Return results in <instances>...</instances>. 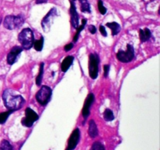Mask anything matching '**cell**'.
Segmentation results:
<instances>
[{
	"label": "cell",
	"instance_id": "cell-27",
	"mask_svg": "<svg viewBox=\"0 0 160 150\" xmlns=\"http://www.w3.org/2000/svg\"><path fill=\"white\" fill-rule=\"evenodd\" d=\"M99 31H100V32H101L102 35L104 36V37H106V36H107V32H106V28H105L104 26L101 25V26L99 27Z\"/></svg>",
	"mask_w": 160,
	"mask_h": 150
},
{
	"label": "cell",
	"instance_id": "cell-17",
	"mask_svg": "<svg viewBox=\"0 0 160 150\" xmlns=\"http://www.w3.org/2000/svg\"><path fill=\"white\" fill-rule=\"evenodd\" d=\"M86 23H87V20H86L85 18H83L82 21H81V26H78V28H77L78 30H77L76 34H75L74 38H73V42H78L80 34H81V31H83V30H84V28H85Z\"/></svg>",
	"mask_w": 160,
	"mask_h": 150
},
{
	"label": "cell",
	"instance_id": "cell-8",
	"mask_svg": "<svg viewBox=\"0 0 160 150\" xmlns=\"http://www.w3.org/2000/svg\"><path fill=\"white\" fill-rule=\"evenodd\" d=\"M56 16V8H52L49 12H48L46 16L44 17V19L42 21V26L43 28V30L45 32H48L49 31L50 26H51L52 23L53 22V19Z\"/></svg>",
	"mask_w": 160,
	"mask_h": 150
},
{
	"label": "cell",
	"instance_id": "cell-2",
	"mask_svg": "<svg viewBox=\"0 0 160 150\" xmlns=\"http://www.w3.org/2000/svg\"><path fill=\"white\" fill-rule=\"evenodd\" d=\"M18 41L21 44V47L23 48V49H31L33 47V44L34 42V32L30 28L23 29V31L19 34Z\"/></svg>",
	"mask_w": 160,
	"mask_h": 150
},
{
	"label": "cell",
	"instance_id": "cell-19",
	"mask_svg": "<svg viewBox=\"0 0 160 150\" xmlns=\"http://www.w3.org/2000/svg\"><path fill=\"white\" fill-rule=\"evenodd\" d=\"M44 62H42L40 64V68H39V73L38 75L37 78H36V84L38 86H41L42 81V78H43V73H44Z\"/></svg>",
	"mask_w": 160,
	"mask_h": 150
},
{
	"label": "cell",
	"instance_id": "cell-14",
	"mask_svg": "<svg viewBox=\"0 0 160 150\" xmlns=\"http://www.w3.org/2000/svg\"><path fill=\"white\" fill-rule=\"evenodd\" d=\"M88 134L89 135H90V137L92 138H95L98 134V128H97V125L96 123H95V120H91L90 121H89Z\"/></svg>",
	"mask_w": 160,
	"mask_h": 150
},
{
	"label": "cell",
	"instance_id": "cell-5",
	"mask_svg": "<svg viewBox=\"0 0 160 150\" xmlns=\"http://www.w3.org/2000/svg\"><path fill=\"white\" fill-rule=\"evenodd\" d=\"M135 56L134 48L132 45L128 44L127 45L126 50H119L117 53V58L119 61L122 62H130L134 59Z\"/></svg>",
	"mask_w": 160,
	"mask_h": 150
},
{
	"label": "cell",
	"instance_id": "cell-4",
	"mask_svg": "<svg viewBox=\"0 0 160 150\" xmlns=\"http://www.w3.org/2000/svg\"><path fill=\"white\" fill-rule=\"evenodd\" d=\"M52 93V91L51 88L46 85L42 86V88L38 91L36 94V100L40 105L45 106L51 99Z\"/></svg>",
	"mask_w": 160,
	"mask_h": 150
},
{
	"label": "cell",
	"instance_id": "cell-16",
	"mask_svg": "<svg viewBox=\"0 0 160 150\" xmlns=\"http://www.w3.org/2000/svg\"><path fill=\"white\" fill-rule=\"evenodd\" d=\"M106 26L112 30V34L113 36L118 34L119 33H120V30H121L120 25L118 23H117V22H111V23H106Z\"/></svg>",
	"mask_w": 160,
	"mask_h": 150
},
{
	"label": "cell",
	"instance_id": "cell-32",
	"mask_svg": "<svg viewBox=\"0 0 160 150\" xmlns=\"http://www.w3.org/2000/svg\"><path fill=\"white\" fill-rule=\"evenodd\" d=\"M71 1H73V2H74V1H75V0H71Z\"/></svg>",
	"mask_w": 160,
	"mask_h": 150
},
{
	"label": "cell",
	"instance_id": "cell-33",
	"mask_svg": "<svg viewBox=\"0 0 160 150\" xmlns=\"http://www.w3.org/2000/svg\"><path fill=\"white\" fill-rule=\"evenodd\" d=\"M66 150H70V149H68V148H67V149H66Z\"/></svg>",
	"mask_w": 160,
	"mask_h": 150
},
{
	"label": "cell",
	"instance_id": "cell-15",
	"mask_svg": "<svg viewBox=\"0 0 160 150\" xmlns=\"http://www.w3.org/2000/svg\"><path fill=\"white\" fill-rule=\"evenodd\" d=\"M139 35H140V39L142 42H146L152 37V32L148 28L140 29L139 30Z\"/></svg>",
	"mask_w": 160,
	"mask_h": 150
},
{
	"label": "cell",
	"instance_id": "cell-9",
	"mask_svg": "<svg viewBox=\"0 0 160 150\" xmlns=\"http://www.w3.org/2000/svg\"><path fill=\"white\" fill-rule=\"evenodd\" d=\"M22 51H23V48L20 46H14L13 48H12L10 52L8 53L7 58H6L8 64L9 65H12V64L15 63L19 55L21 53Z\"/></svg>",
	"mask_w": 160,
	"mask_h": 150
},
{
	"label": "cell",
	"instance_id": "cell-20",
	"mask_svg": "<svg viewBox=\"0 0 160 150\" xmlns=\"http://www.w3.org/2000/svg\"><path fill=\"white\" fill-rule=\"evenodd\" d=\"M33 46H34V49H35L36 51L38 52L42 51L44 46V38L42 36L39 40L34 41V44H33Z\"/></svg>",
	"mask_w": 160,
	"mask_h": 150
},
{
	"label": "cell",
	"instance_id": "cell-22",
	"mask_svg": "<svg viewBox=\"0 0 160 150\" xmlns=\"http://www.w3.org/2000/svg\"><path fill=\"white\" fill-rule=\"evenodd\" d=\"M12 112V111L8 110L6 112H0V124H3V123H6V121L7 120L8 117H9L11 113Z\"/></svg>",
	"mask_w": 160,
	"mask_h": 150
},
{
	"label": "cell",
	"instance_id": "cell-21",
	"mask_svg": "<svg viewBox=\"0 0 160 150\" xmlns=\"http://www.w3.org/2000/svg\"><path fill=\"white\" fill-rule=\"evenodd\" d=\"M103 117L106 121H112L115 118L113 112L110 109H106V110L103 112Z\"/></svg>",
	"mask_w": 160,
	"mask_h": 150
},
{
	"label": "cell",
	"instance_id": "cell-25",
	"mask_svg": "<svg viewBox=\"0 0 160 150\" xmlns=\"http://www.w3.org/2000/svg\"><path fill=\"white\" fill-rule=\"evenodd\" d=\"M98 8L99 12H101V14H102V15H105V14L106 13V12H107V9H106V8L104 6L102 0H98Z\"/></svg>",
	"mask_w": 160,
	"mask_h": 150
},
{
	"label": "cell",
	"instance_id": "cell-6",
	"mask_svg": "<svg viewBox=\"0 0 160 150\" xmlns=\"http://www.w3.org/2000/svg\"><path fill=\"white\" fill-rule=\"evenodd\" d=\"M98 65H99V58L98 55L91 53L89 55L88 70L89 76L92 79H96L98 74Z\"/></svg>",
	"mask_w": 160,
	"mask_h": 150
},
{
	"label": "cell",
	"instance_id": "cell-31",
	"mask_svg": "<svg viewBox=\"0 0 160 150\" xmlns=\"http://www.w3.org/2000/svg\"><path fill=\"white\" fill-rule=\"evenodd\" d=\"M1 23H2V18L0 17V24H1Z\"/></svg>",
	"mask_w": 160,
	"mask_h": 150
},
{
	"label": "cell",
	"instance_id": "cell-11",
	"mask_svg": "<svg viewBox=\"0 0 160 150\" xmlns=\"http://www.w3.org/2000/svg\"><path fill=\"white\" fill-rule=\"evenodd\" d=\"M94 100H95V96H94L93 93H90L88 95L87 98H86V100L84 104V107H83L82 109V116L84 119L88 118V116L90 115V109L92 103L94 102Z\"/></svg>",
	"mask_w": 160,
	"mask_h": 150
},
{
	"label": "cell",
	"instance_id": "cell-12",
	"mask_svg": "<svg viewBox=\"0 0 160 150\" xmlns=\"http://www.w3.org/2000/svg\"><path fill=\"white\" fill-rule=\"evenodd\" d=\"M80 134H80V130L78 128H76L72 132L68 141V149L73 150L76 148L80 140Z\"/></svg>",
	"mask_w": 160,
	"mask_h": 150
},
{
	"label": "cell",
	"instance_id": "cell-10",
	"mask_svg": "<svg viewBox=\"0 0 160 150\" xmlns=\"http://www.w3.org/2000/svg\"><path fill=\"white\" fill-rule=\"evenodd\" d=\"M70 18H71V25L73 28L77 29L79 26V16H78V11H77L76 6L74 4V2L70 0Z\"/></svg>",
	"mask_w": 160,
	"mask_h": 150
},
{
	"label": "cell",
	"instance_id": "cell-13",
	"mask_svg": "<svg viewBox=\"0 0 160 150\" xmlns=\"http://www.w3.org/2000/svg\"><path fill=\"white\" fill-rule=\"evenodd\" d=\"M73 59H74L73 56H68L62 60V64H61V70L62 72H67L69 70V68L73 64Z\"/></svg>",
	"mask_w": 160,
	"mask_h": 150
},
{
	"label": "cell",
	"instance_id": "cell-28",
	"mask_svg": "<svg viewBox=\"0 0 160 150\" xmlns=\"http://www.w3.org/2000/svg\"><path fill=\"white\" fill-rule=\"evenodd\" d=\"M73 43H69V44H67V45H65V46H64V50H65L66 52H68V51H70V50H71L72 48H73Z\"/></svg>",
	"mask_w": 160,
	"mask_h": 150
},
{
	"label": "cell",
	"instance_id": "cell-30",
	"mask_svg": "<svg viewBox=\"0 0 160 150\" xmlns=\"http://www.w3.org/2000/svg\"><path fill=\"white\" fill-rule=\"evenodd\" d=\"M47 2V0H36V4H41V3Z\"/></svg>",
	"mask_w": 160,
	"mask_h": 150
},
{
	"label": "cell",
	"instance_id": "cell-3",
	"mask_svg": "<svg viewBox=\"0 0 160 150\" xmlns=\"http://www.w3.org/2000/svg\"><path fill=\"white\" fill-rule=\"evenodd\" d=\"M24 16L23 14H19L17 16L8 15L5 17L3 25L4 28L8 30H15L20 28L24 23Z\"/></svg>",
	"mask_w": 160,
	"mask_h": 150
},
{
	"label": "cell",
	"instance_id": "cell-26",
	"mask_svg": "<svg viewBox=\"0 0 160 150\" xmlns=\"http://www.w3.org/2000/svg\"><path fill=\"white\" fill-rule=\"evenodd\" d=\"M104 77L105 78H107L108 75H109V69H110V67L109 65L106 64V65L104 66Z\"/></svg>",
	"mask_w": 160,
	"mask_h": 150
},
{
	"label": "cell",
	"instance_id": "cell-7",
	"mask_svg": "<svg viewBox=\"0 0 160 150\" xmlns=\"http://www.w3.org/2000/svg\"><path fill=\"white\" fill-rule=\"evenodd\" d=\"M39 117L32 109L31 108H27L25 109V117H23L21 120V123L23 126L31 128L35 121L38 120Z\"/></svg>",
	"mask_w": 160,
	"mask_h": 150
},
{
	"label": "cell",
	"instance_id": "cell-24",
	"mask_svg": "<svg viewBox=\"0 0 160 150\" xmlns=\"http://www.w3.org/2000/svg\"><path fill=\"white\" fill-rule=\"evenodd\" d=\"M90 150H106L105 148V146L100 142H95V143L92 145V148H91Z\"/></svg>",
	"mask_w": 160,
	"mask_h": 150
},
{
	"label": "cell",
	"instance_id": "cell-18",
	"mask_svg": "<svg viewBox=\"0 0 160 150\" xmlns=\"http://www.w3.org/2000/svg\"><path fill=\"white\" fill-rule=\"evenodd\" d=\"M81 2V10L84 12H91V6L88 0H79Z\"/></svg>",
	"mask_w": 160,
	"mask_h": 150
},
{
	"label": "cell",
	"instance_id": "cell-1",
	"mask_svg": "<svg viewBox=\"0 0 160 150\" xmlns=\"http://www.w3.org/2000/svg\"><path fill=\"white\" fill-rule=\"evenodd\" d=\"M2 101L8 110H11L12 112L20 109L25 103L23 96L10 88L6 89L3 92Z\"/></svg>",
	"mask_w": 160,
	"mask_h": 150
},
{
	"label": "cell",
	"instance_id": "cell-23",
	"mask_svg": "<svg viewBox=\"0 0 160 150\" xmlns=\"http://www.w3.org/2000/svg\"><path fill=\"white\" fill-rule=\"evenodd\" d=\"M0 150H13V148L7 140H2L0 143Z\"/></svg>",
	"mask_w": 160,
	"mask_h": 150
},
{
	"label": "cell",
	"instance_id": "cell-29",
	"mask_svg": "<svg viewBox=\"0 0 160 150\" xmlns=\"http://www.w3.org/2000/svg\"><path fill=\"white\" fill-rule=\"evenodd\" d=\"M88 31H90L91 34H95V33H96L97 30H96V28H95L94 25H91V26L88 28Z\"/></svg>",
	"mask_w": 160,
	"mask_h": 150
}]
</instances>
